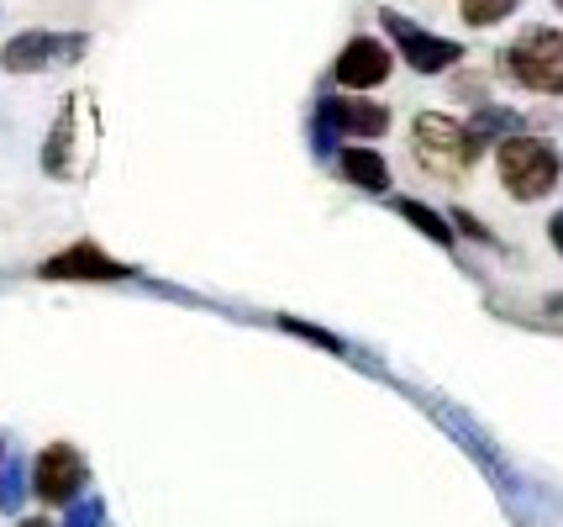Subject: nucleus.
<instances>
[{
    "instance_id": "f257e3e1",
    "label": "nucleus",
    "mask_w": 563,
    "mask_h": 527,
    "mask_svg": "<svg viewBox=\"0 0 563 527\" xmlns=\"http://www.w3.org/2000/svg\"><path fill=\"white\" fill-rule=\"evenodd\" d=\"M495 175H500V185L511 190L516 201H542V196L559 185L563 158L548 138L516 132V138H506V143L495 149Z\"/></svg>"
},
{
    "instance_id": "f03ea898",
    "label": "nucleus",
    "mask_w": 563,
    "mask_h": 527,
    "mask_svg": "<svg viewBox=\"0 0 563 527\" xmlns=\"http://www.w3.org/2000/svg\"><path fill=\"white\" fill-rule=\"evenodd\" d=\"M500 75L532 96H563V32L559 26H527L500 53Z\"/></svg>"
},
{
    "instance_id": "7ed1b4c3",
    "label": "nucleus",
    "mask_w": 563,
    "mask_h": 527,
    "mask_svg": "<svg viewBox=\"0 0 563 527\" xmlns=\"http://www.w3.org/2000/svg\"><path fill=\"white\" fill-rule=\"evenodd\" d=\"M411 153H417V164L427 175L459 179L479 158V143L468 138V122H453L442 111H421L411 122Z\"/></svg>"
},
{
    "instance_id": "20e7f679",
    "label": "nucleus",
    "mask_w": 563,
    "mask_h": 527,
    "mask_svg": "<svg viewBox=\"0 0 563 527\" xmlns=\"http://www.w3.org/2000/svg\"><path fill=\"white\" fill-rule=\"evenodd\" d=\"M85 53H90V37H85V32H53V26H32V32H16V37L0 48V69H5V75H43V69L79 64Z\"/></svg>"
},
{
    "instance_id": "39448f33",
    "label": "nucleus",
    "mask_w": 563,
    "mask_h": 527,
    "mask_svg": "<svg viewBox=\"0 0 563 527\" xmlns=\"http://www.w3.org/2000/svg\"><path fill=\"white\" fill-rule=\"evenodd\" d=\"M85 485H90V464H85V453L74 443H48L32 459V496L37 502L69 512L74 502H85Z\"/></svg>"
},
{
    "instance_id": "423d86ee",
    "label": "nucleus",
    "mask_w": 563,
    "mask_h": 527,
    "mask_svg": "<svg viewBox=\"0 0 563 527\" xmlns=\"http://www.w3.org/2000/svg\"><path fill=\"white\" fill-rule=\"evenodd\" d=\"M379 22H385V32L395 37L400 64H411L417 75H442V69L464 64V48H459L453 37H438V32L417 26L411 17H400V11H379Z\"/></svg>"
},
{
    "instance_id": "0eeeda50",
    "label": "nucleus",
    "mask_w": 563,
    "mask_h": 527,
    "mask_svg": "<svg viewBox=\"0 0 563 527\" xmlns=\"http://www.w3.org/2000/svg\"><path fill=\"white\" fill-rule=\"evenodd\" d=\"M37 275L43 279H132L137 270L132 264H122V259H111L106 249H96L90 238H79V243H69L64 253H53V259H43L37 264Z\"/></svg>"
},
{
    "instance_id": "6e6552de",
    "label": "nucleus",
    "mask_w": 563,
    "mask_h": 527,
    "mask_svg": "<svg viewBox=\"0 0 563 527\" xmlns=\"http://www.w3.org/2000/svg\"><path fill=\"white\" fill-rule=\"evenodd\" d=\"M395 69V53L379 43V37H353L343 53H338V64H332V75L343 90H374V85H385Z\"/></svg>"
},
{
    "instance_id": "1a4fd4ad",
    "label": "nucleus",
    "mask_w": 563,
    "mask_h": 527,
    "mask_svg": "<svg viewBox=\"0 0 563 527\" xmlns=\"http://www.w3.org/2000/svg\"><path fill=\"white\" fill-rule=\"evenodd\" d=\"M321 122L332 132H343V138H385L390 132V106L364 101V96H327Z\"/></svg>"
},
{
    "instance_id": "9d476101",
    "label": "nucleus",
    "mask_w": 563,
    "mask_h": 527,
    "mask_svg": "<svg viewBox=\"0 0 563 527\" xmlns=\"http://www.w3.org/2000/svg\"><path fill=\"white\" fill-rule=\"evenodd\" d=\"M338 169H343L358 190H374V196H379V190H390V164H385L374 149H343Z\"/></svg>"
},
{
    "instance_id": "9b49d317",
    "label": "nucleus",
    "mask_w": 563,
    "mask_h": 527,
    "mask_svg": "<svg viewBox=\"0 0 563 527\" xmlns=\"http://www.w3.org/2000/svg\"><path fill=\"white\" fill-rule=\"evenodd\" d=\"M521 132V117H511L506 106H479L474 111V122H468V138L479 143V153L490 149V138H495V149L506 143V138H516Z\"/></svg>"
},
{
    "instance_id": "f8f14e48",
    "label": "nucleus",
    "mask_w": 563,
    "mask_h": 527,
    "mask_svg": "<svg viewBox=\"0 0 563 527\" xmlns=\"http://www.w3.org/2000/svg\"><path fill=\"white\" fill-rule=\"evenodd\" d=\"M395 211H400L406 222L417 227V232H427L432 243H442V249H453V222H448V217H438L432 206H421V201H395Z\"/></svg>"
},
{
    "instance_id": "ddd939ff",
    "label": "nucleus",
    "mask_w": 563,
    "mask_h": 527,
    "mask_svg": "<svg viewBox=\"0 0 563 527\" xmlns=\"http://www.w3.org/2000/svg\"><path fill=\"white\" fill-rule=\"evenodd\" d=\"M69 143H74V101L58 117V132H48V153H43V169L48 175H69Z\"/></svg>"
},
{
    "instance_id": "4468645a",
    "label": "nucleus",
    "mask_w": 563,
    "mask_h": 527,
    "mask_svg": "<svg viewBox=\"0 0 563 527\" xmlns=\"http://www.w3.org/2000/svg\"><path fill=\"white\" fill-rule=\"evenodd\" d=\"M521 0H459V11H464V22L468 26H495V22H506Z\"/></svg>"
},
{
    "instance_id": "2eb2a0df",
    "label": "nucleus",
    "mask_w": 563,
    "mask_h": 527,
    "mask_svg": "<svg viewBox=\"0 0 563 527\" xmlns=\"http://www.w3.org/2000/svg\"><path fill=\"white\" fill-rule=\"evenodd\" d=\"M26 502V475L22 464L11 459V464H0V512H16Z\"/></svg>"
},
{
    "instance_id": "dca6fc26",
    "label": "nucleus",
    "mask_w": 563,
    "mask_h": 527,
    "mask_svg": "<svg viewBox=\"0 0 563 527\" xmlns=\"http://www.w3.org/2000/svg\"><path fill=\"white\" fill-rule=\"evenodd\" d=\"M106 523V506H100V496H85V502L69 506V517H64V527H100Z\"/></svg>"
},
{
    "instance_id": "f3484780",
    "label": "nucleus",
    "mask_w": 563,
    "mask_h": 527,
    "mask_svg": "<svg viewBox=\"0 0 563 527\" xmlns=\"http://www.w3.org/2000/svg\"><path fill=\"white\" fill-rule=\"evenodd\" d=\"M279 327H285V332H295V338H311V343H321V349L343 353V343H338L332 332H321V327H306V322H295V317H279Z\"/></svg>"
},
{
    "instance_id": "a211bd4d",
    "label": "nucleus",
    "mask_w": 563,
    "mask_h": 527,
    "mask_svg": "<svg viewBox=\"0 0 563 527\" xmlns=\"http://www.w3.org/2000/svg\"><path fill=\"white\" fill-rule=\"evenodd\" d=\"M453 227H464L468 238H479V243H495L490 232H485V222H474V217H468V211H453Z\"/></svg>"
},
{
    "instance_id": "6ab92c4d",
    "label": "nucleus",
    "mask_w": 563,
    "mask_h": 527,
    "mask_svg": "<svg viewBox=\"0 0 563 527\" xmlns=\"http://www.w3.org/2000/svg\"><path fill=\"white\" fill-rule=\"evenodd\" d=\"M548 238H553V249L563 253V211H559V217H553V222H548Z\"/></svg>"
},
{
    "instance_id": "aec40b11",
    "label": "nucleus",
    "mask_w": 563,
    "mask_h": 527,
    "mask_svg": "<svg viewBox=\"0 0 563 527\" xmlns=\"http://www.w3.org/2000/svg\"><path fill=\"white\" fill-rule=\"evenodd\" d=\"M548 317H559V322H563V296H553V301H548Z\"/></svg>"
},
{
    "instance_id": "412c9836",
    "label": "nucleus",
    "mask_w": 563,
    "mask_h": 527,
    "mask_svg": "<svg viewBox=\"0 0 563 527\" xmlns=\"http://www.w3.org/2000/svg\"><path fill=\"white\" fill-rule=\"evenodd\" d=\"M16 527H53L48 517H26V523H16Z\"/></svg>"
},
{
    "instance_id": "4be33fe9",
    "label": "nucleus",
    "mask_w": 563,
    "mask_h": 527,
    "mask_svg": "<svg viewBox=\"0 0 563 527\" xmlns=\"http://www.w3.org/2000/svg\"><path fill=\"white\" fill-rule=\"evenodd\" d=\"M0 459H5V443H0Z\"/></svg>"
},
{
    "instance_id": "5701e85b",
    "label": "nucleus",
    "mask_w": 563,
    "mask_h": 527,
    "mask_svg": "<svg viewBox=\"0 0 563 527\" xmlns=\"http://www.w3.org/2000/svg\"><path fill=\"white\" fill-rule=\"evenodd\" d=\"M553 6H559V11H563V0H553Z\"/></svg>"
}]
</instances>
